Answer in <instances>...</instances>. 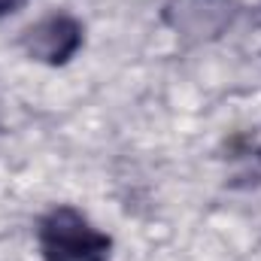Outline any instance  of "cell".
<instances>
[{"label":"cell","mask_w":261,"mask_h":261,"mask_svg":"<svg viewBox=\"0 0 261 261\" xmlns=\"http://www.w3.org/2000/svg\"><path fill=\"white\" fill-rule=\"evenodd\" d=\"M85 43V28L79 18L67 15V12H49L40 21L28 24L18 37L21 52L31 61L49 67H61L67 64Z\"/></svg>","instance_id":"cell-2"},{"label":"cell","mask_w":261,"mask_h":261,"mask_svg":"<svg viewBox=\"0 0 261 261\" xmlns=\"http://www.w3.org/2000/svg\"><path fill=\"white\" fill-rule=\"evenodd\" d=\"M37 243L46 261H110L113 252V240L73 206H55L40 219Z\"/></svg>","instance_id":"cell-1"},{"label":"cell","mask_w":261,"mask_h":261,"mask_svg":"<svg viewBox=\"0 0 261 261\" xmlns=\"http://www.w3.org/2000/svg\"><path fill=\"white\" fill-rule=\"evenodd\" d=\"M24 3H28V0H0V18H6V15H12V12H18Z\"/></svg>","instance_id":"cell-4"},{"label":"cell","mask_w":261,"mask_h":261,"mask_svg":"<svg viewBox=\"0 0 261 261\" xmlns=\"http://www.w3.org/2000/svg\"><path fill=\"white\" fill-rule=\"evenodd\" d=\"M237 18V0H170L164 6V21L192 43L216 40Z\"/></svg>","instance_id":"cell-3"}]
</instances>
